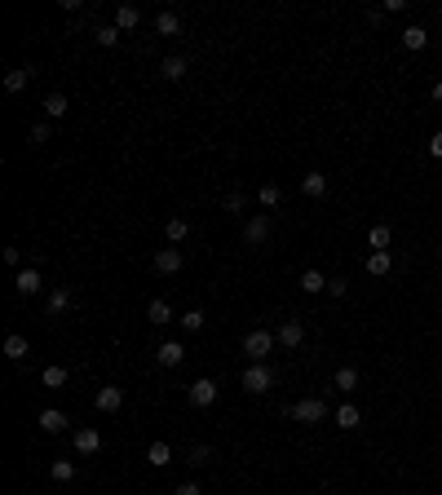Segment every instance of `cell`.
<instances>
[{"label":"cell","mask_w":442,"mask_h":495,"mask_svg":"<svg viewBox=\"0 0 442 495\" xmlns=\"http://www.w3.org/2000/svg\"><path fill=\"white\" fill-rule=\"evenodd\" d=\"M274 341H279V336H274V332L257 328V332H248V336H244V354L253 358V363H266V358L274 354Z\"/></svg>","instance_id":"cell-1"},{"label":"cell","mask_w":442,"mask_h":495,"mask_svg":"<svg viewBox=\"0 0 442 495\" xmlns=\"http://www.w3.org/2000/svg\"><path fill=\"white\" fill-rule=\"evenodd\" d=\"M292 420H301V425H318V420H328V403L323 398H301V403L288 407Z\"/></svg>","instance_id":"cell-2"},{"label":"cell","mask_w":442,"mask_h":495,"mask_svg":"<svg viewBox=\"0 0 442 495\" xmlns=\"http://www.w3.org/2000/svg\"><path fill=\"white\" fill-rule=\"evenodd\" d=\"M270 235H274V217H270V212H257L253 221L244 226V244H248V248H261Z\"/></svg>","instance_id":"cell-3"},{"label":"cell","mask_w":442,"mask_h":495,"mask_svg":"<svg viewBox=\"0 0 442 495\" xmlns=\"http://www.w3.org/2000/svg\"><path fill=\"white\" fill-rule=\"evenodd\" d=\"M239 385H244L248 394H266V389H274V371L266 363H253L244 376H239Z\"/></svg>","instance_id":"cell-4"},{"label":"cell","mask_w":442,"mask_h":495,"mask_svg":"<svg viewBox=\"0 0 442 495\" xmlns=\"http://www.w3.org/2000/svg\"><path fill=\"white\" fill-rule=\"evenodd\" d=\"M14 287H18V296H40V292H44L40 265H22V270L14 274Z\"/></svg>","instance_id":"cell-5"},{"label":"cell","mask_w":442,"mask_h":495,"mask_svg":"<svg viewBox=\"0 0 442 495\" xmlns=\"http://www.w3.org/2000/svg\"><path fill=\"white\" fill-rule=\"evenodd\" d=\"M0 349H5V358H9V363H27V358H31V341H27L22 332H9Z\"/></svg>","instance_id":"cell-6"},{"label":"cell","mask_w":442,"mask_h":495,"mask_svg":"<svg viewBox=\"0 0 442 495\" xmlns=\"http://www.w3.org/2000/svg\"><path fill=\"white\" fill-rule=\"evenodd\" d=\"M274 336H279V345H283V349H296V345L305 341V323H301V319H283Z\"/></svg>","instance_id":"cell-7"},{"label":"cell","mask_w":442,"mask_h":495,"mask_svg":"<svg viewBox=\"0 0 442 495\" xmlns=\"http://www.w3.org/2000/svg\"><path fill=\"white\" fill-rule=\"evenodd\" d=\"M182 314H173V305L164 296H155L151 305H146V323H155V328H169V323H177Z\"/></svg>","instance_id":"cell-8"},{"label":"cell","mask_w":442,"mask_h":495,"mask_svg":"<svg viewBox=\"0 0 442 495\" xmlns=\"http://www.w3.org/2000/svg\"><path fill=\"white\" fill-rule=\"evenodd\" d=\"M155 363L160 367H182L186 363V345L182 341H164L160 349H155Z\"/></svg>","instance_id":"cell-9"},{"label":"cell","mask_w":442,"mask_h":495,"mask_svg":"<svg viewBox=\"0 0 442 495\" xmlns=\"http://www.w3.org/2000/svg\"><path fill=\"white\" fill-rule=\"evenodd\" d=\"M182 248H160V252H155V274H177V270H182Z\"/></svg>","instance_id":"cell-10"},{"label":"cell","mask_w":442,"mask_h":495,"mask_svg":"<svg viewBox=\"0 0 442 495\" xmlns=\"http://www.w3.org/2000/svg\"><path fill=\"white\" fill-rule=\"evenodd\" d=\"M186 398H190V407H212L217 403V380H195L186 389Z\"/></svg>","instance_id":"cell-11"},{"label":"cell","mask_w":442,"mask_h":495,"mask_svg":"<svg viewBox=\"0 0 442 495\" xmlns=\"http://www.w3.org/2000/svg\"><path fill=\"white\" fill-rule=\"evenodd\" d=\"M93 403H98V412H106V416H115L119 407H124V389H119V385H102V389H98V398H93Z\"/></svg>","instance_id":"cell-12"},{"label":"cell","mask_w":442,"mask_h":495,"mask_svg":"<svg viewBox=\"0 0 442 495\" xmlns=\"http://www.w3.org/2000/svg\"><path fill=\"white\" fill-rule=\"evenodd\" d=\"M71 442H76V451H80V455H98V451H102V433L93 429V425L76 429V438H71Z\"/></svg>","instance_id":"cell-13"},{"label":"cell","mask_w":442,"mask_h":495,"mask_svg":"<svg viewBox=\"0 0 442 495\" xmlns=\"http://www.w3.org/2000/svg\"><path fill=\"white\" fill-rule=\"evenodd\" d=\"M146 464H151V469H169V464H173V446L164 442V438H155V442L146 446Z\"/></svg>","instance_id":"cell-14"},{"label":"cell","mask_w":442,"mask_h":495,"mask_svg":"<svg viewBox=\"0 0 442 495\" xmlns=\"http://www.w3.org/2000/svg\"><path fill=\"white\" fill-rule=\"evenodd\" d=\"M186 71H190V62L182 53H173V58H164V67H160V76L169 80V84H177V80H186Z\"/></svg>","instance_id":"cell-15"},{"label":"cell","mask_w":442,"mask_h":495,"mask_svg":"<svg viewBox=\"0 0 442 495\" xmlns=\"http://www.w3.org/2000/svg\"><path fill=\"white\" fill-rule=\"evenodd\" d=\"M164 239H169L173 248L186 244V239H190V221H186V217H169V226H164Z\"/></svg>","instance_id":"cell-16"},{"label":"cell","mask_w":442,"mask_h":495,"mask_svg":"<svg viewBox=\"0 0 442 495\" xmlns=\"http://www.w3.org/2000/svg\"><path fill=\"white\" fill-rule=\"evenodd\" d=\"M67 310H71V292L67 287H53V292L44 296V314L53 319V314H67Z\"/></svg>","instance_id":"cell-17"},{"label":"cell","mask_w":442,"mask_h":495,"mask_svg":"<svg viewBox=\"0 0 442 495\" xmlns=\"http://www.w3.org/2000/svg\"><path fill=\"white\" fill-rule=\"evenodd\" d=\"M389 270H393V252H372V257H367V274H372V279H385Z\"/></svg>","instance_id":"cell-18"},{"label":"cell","mask_w":442,"mask_h":495,"mask_svg":"<svg viewBox=\"0 0 442 495\" xmlns=\"http://www.w3.org/2000/svg\"><path fill=\"white\" fill-rule=\"evenodd\" d=\"M31 76H35L31 67H14V71H5V89H9V93H22V89L31 84Z\"/></svg>","instance_id":"cell-19"},{"label":"cell","mask_w":442,"mask_h":495,"mask_svg":"<svg viewBox=\"0 0 442 495\" xmlns=\"http://www.w3.org/2000/svg\"><path fill=\"white\" fill-rule=\"evenodd\" d=\"M35 425H40L44 433H62V429H67V416L58 412V407H44V412H40V420H35Z\"/></svg>","instance_id":"cell-20"},{"label":"cell","mask_w":442,"mask_h":495,"mask_svg":"<svg viewBox=\"0 0 442 495\" xmlns=\"http://www.w3.org/2000/svg\"><path fill=\"white\" fill-rule=\"evenodd\" d=\"M389 239H393V230L380 221V226H372V230H367V248H372V252H389Z\"/></svg>","instance_id":"cell-21"},{"label":"cell","mask_w":442,"mask_h":495,"mask_svg":"<svg viewBox=\"0 0 442 495\" xmlns=\"http://www.w3.org/2000/svg\"><path fill=\"white\" fill-rule=\"evenodd\" d=\"M425 44H429V31L420 27V22H416V27H407V31H402V49H411V53H420V49H425Z\"/></svg>","instance_id":"cell-22"},{"label":"cell","mask_w":442,"mask_h":495,"mask_svg":"<svg viewBox=\"0 0 442 495\" xmlns=\"http://www.w3.org/2000/svg\"><path fill=\"white\" fill-rule=\"evenodd\" d=\"M301 190H305L309 199H323V195H328V177H323V173H305V177H301Z\"/></svg>","instance_id":"cell-23"},{"label":"cell","mask_w":442,"mask_h":495,"mask_svg":"<svg viewBox=\"0 0 442 495\" xmlns=\"http://www.w3.org/2000/svg\"><path fill=\"white\" fill-rule=\"evenodd\" d=\"M337 425H341V429H358V425H363V412H358L354 403H341V407H337Z\"/></svg>","instance_id":"cell-24"},{"label":"cell","mask_w":442,"mask_h":495,"mask_svg":"<svg viewBox=\"0 0 442 495\" xmlns=\"http://www.w3.org/2000/svg\"><path fill=\"white\" fill-rule=\"evenodd\" d=\"M155 31H160V35H177V31H182V18H177L173 9H164V14H155Z\"/></svg>","instance_id":"cell-25"},{"label":"cell","mask_w":442,"mask_h":495,"mask_svg":"<svg viewBox=\"0 0 442 495\" xmlns=\"http://www.w3.org/2000/svg\"><path fill=\"white\" fill-rule=\"evenodd\" d=\"M137 22H142V14H137L133 5H119V9H115V27H119V31H133Z\"/></svg>","instance_id":"cell-26"},{"label":"cell","mask_w":442,"mask_h":495,"mask_svg":"<svg viewBox=\"0 0 442 495\" xmlns=\"http://www.w3.org/2000/svg\"><path fill=\"white\" fill-rule=\"evenodd\" d=\"M301 287H305L309 296H314V292H328V274H323V270H305V274H301Z\"/></svg>","instance_id":"cell-27"},{"label":"cell","mask_w":442,"mask_h":495,"mask_svg":"<svg viewBox=\"0 0 442 495\" xmlns=\"http://www.w3.org/2000/svg\"><path fill=\"white\" fill-rule=\"evenodd\" d=\"M119 35H124V31H119V27H115V22H102V27H93V40H98V44H102V49H111V44L119 40Z\"/></svg>","instance_id":"cell-28"},{"label":"cell","mask_w":442,"mask_h":495,"mask_svg":"<svg viewBox=\"0 0 442 495\" xmlns=\"http://www.w3.org/2000/svg\"><path fill=\"white\" fill-rule=\"evenodd\" d=\"M332 385H337V389H345V394H350L354 385H358V367H350V363H345V367H337V376H332Z\"/></svg>","instance_id":"cell-29"},{"label":"cell","mask_w":442,"mask_h":495,"mask_svg":"<svg viewBox=\"0 0 442 495\" xmlns=\"http://www.w3.org/2000/svg\"><path fill=\"white\" fill-rule=\"evenodd\" d=\"M40 385H44V389H62V385H67V367H44Z\"/></svg>","instance_id":"cell-30"},{"label":"cell","mask_w":442,"mask_h":495,"mask_svg":"<svg viewBox=\"0 0 442 495\" xmlns=\"http://www.w3.org/2000/svg\"><path fill=\"white\" fill-rule=\"evenodd\" d=\"M67 98H62V93H49V98H44V115H49V119H62L67 115Z\"/></svg>","instance_id":"cell-31"},{"label":"cell","mask_w":442,"mask_h":495,"mask_svg":"<svg viewBox=\"0 0 442 495\" xmlns=\"http://www.w3.org/2000/svg\"><path fill=\"white\" fill-rule=\"evenodd\" d=\"M257 199H261V208H279V199H283V190H279V186H274V182H266V186H261V190H257Z\"/></svg>","instance_id":"cell-32"},{"label":"cell","mask_w":442,"mask_h":495,"mask_svg":"<svg viewBox=\"0 0 442 495\" xmlns=\"http://www.w3.org/2000/svg\"><path fill=\"white\" fill-rule=\"evenodd\" d=\"M49 478L53 482H71V478H76V464H71V460H53L49 464Z\"/></svg>","instance_id":"cell-33"},{"label":"cell","mask_w":442,"mask_h":495,"mask_svg":"<svg viewBox=\"0 0 442 495\" xmlns=\"http://www.w3.org/2000/svg\"><path fill=\"white\" fill-rule=\"evenodd\" d=\"M177 323H182L186 332H204V310H186V314H182V319H177Z\"/></svg>","instance_id":"cell-34"},{"label":"cell","mask_w":442,"mask_h":495,"mask_svg":"<svg viewBox=\"0 0 442 495\" xmlns=\"http://www.w3.org/2000/svg\"><path fill=\"white\" fill-rule=\"evenodd\" d=\"M212 460V446H190V464H195V469H204Z\"/></svg>","instance_id":"cell-35"},{"label":"cell","mask_w":442,"mask_h":495,"mask_svg":"<svg viewBox=\"0 0 442 495\" xmlns=\"http://www.w3.org/2000/svg\"><path fill=\"white\" fill-rule=\"evenodd\" d=\"M49 137H53V128H49V124H35V128H31V146H44Z\"/></svg>","instance_id":"cell-36"},{"label":"cell","mask_w":442,"mask_h":495,"mask_svg":"<svg viewBox=\"0 0 442 495\" xmlns=\"http://www.w3.org/2000/svg\"><path fill=\"white\" fill-rule=\"evenodd\" d=\"M226 212H244V195H239V190L226 195Z\"/></svg>","instance_id":"cell-37"},{"label":"cell","mask_w":442,"mask_h":495,"mask_svg":"<svg viewBox=\"0 0 442 495\" xmlns=\"http://www.w3.org/2000/svg\"><path fill=\"white\" fill-rule=\"evenodd\" d=\"M429 155H434V160H442V128L429 137Z\"/></svg>","instance_id":"cell-38"},{"label":"cell","mask_w":442,"mask_h":495,"mask_svg":"<svg viewBox=\"0 0 442 495\" xmlns=\"http://www.w3.org/2000/svg\"><path fill=\"white\" fill-rule=\"evenodd\" d=\"M328 296L341 301V296H345V279H328Z\"/></svg>","instance_id":"cell-39"},{"label":"cell","mask_w":442,"mask_h":495,"mask_svg":"<svg viewBox=\"0 0 442 495\" xmlns=\"http://www.w3.org/2000/svg\"><path fill=\"white\" fill-rule=\"evenodd\" d=\"M173 495H204V491H199V482H182V487H177Z\"/></svg>","instance_id":"cell-40"},{"label":"cell","mask_w":442,"mask_h":495,"mask_svg":"<svg viewBox=\"0 0 442 495\" xmlns=\"http://www.w3.org/2000/svg\"><path fill=\"white\" fill-rule=\"evenodd\" d=\"M434 102H438V106H442V80H438V84H434Z\"/></svg>","instance_id":"cell-41"},{"label":"cell","mask_w":442,"mask_h":495,"mask_svg":"<svg viewBox=\"0 0 442 495\" xmlns=\"http://www.w3.org/2000/svg\"><path fill=\"white\" fill-rule=\"evenodd\" d=\"M438 261H442V248H438Z\"/></svg>","instance_id":"cell-42"}]
</instances>
